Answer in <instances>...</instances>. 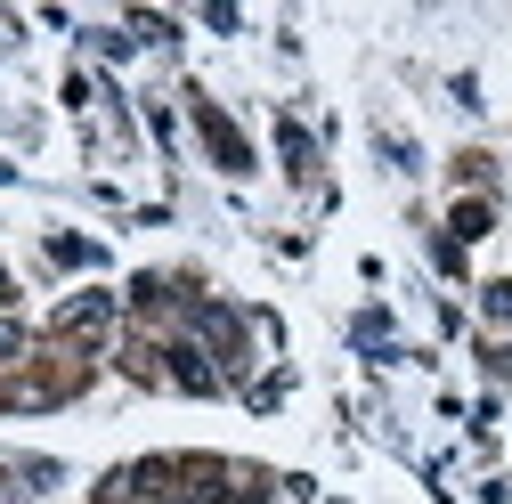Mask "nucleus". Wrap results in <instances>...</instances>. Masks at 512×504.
Masks as SVG:
<instances>
[{"mask_svg":"<svg viewBox=\"0 0 512 504\" xmlns=\"http://www.w3.org/2000/svg\"><path fill=\"white\" fill-rule=\"evenodd\" d=\"M171 374H179V383H187V391H212V366H204L196 350H171Z\"/></svg>","mask_w":512,"mask_h":504,"instance_id":"nucleus-1","label":"nucleus"},{"mask_svg":"<svg viewBox=\"0 0 512 504\" xmlns=\"http://www.w3.org/2000/svg\"><path fill=\"white\" fill-rule=\"evenodd\" d=\"M106 309H114V301H106V293H82V301H74V309H66V326H106Z\"/></svg>","mask_w":512,"mask_h":504,"instance_id":"nucleus-2","label":"nucleus"},{"mask_svg":"<svg viewBox=\"0 0 512 504\" xmlns=\"http://www.w3.org/2000/svg\"><path fill=\"white\" fill-rule=\"evenodd\" d=\"M488 309H496V318H512V285H496V293H488Z\"/></svg>","mask_w":512,"mask_h":504,"instance_id":"nucleus-3","label":"nucleus"}]
</instances>
